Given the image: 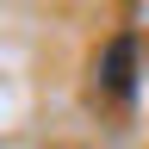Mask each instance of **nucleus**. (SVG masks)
<instances>
[{"label": "nucleus", "instance_id": "f257e3e1", "mask_svg": "<svg viewBox=\"0 0 149 149\" xmlns=\"http://www.w3.org/2000/svg\"><path fill=\"white\" fill-rule=\"evenodd\" d=\"M100 81H106V93L130 100V87H137V37H130V31H118V37L106 44V56H100Z\"/></svg>", "mask_w": 149, "mask_h": 149}]
</instances>
